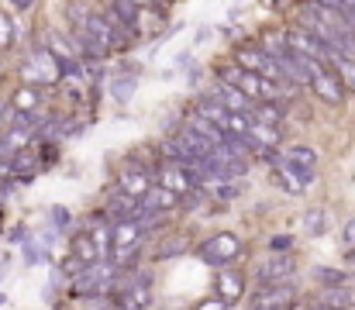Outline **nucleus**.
I'll list each match as a JSON object with an SVG mask.
<instances>
[{"instance_id": "22", "label": "nucleus", "mask_w": 355, "mask_h": 310, "mask_svg": "<svg viewBox=\"0 0 355 310\" xmlns=\"http://www.w3.org/2000/svg\"><path fill=\"white\" fill-rule=\"evenodd\" d=\"M304 231H307V238L324 234V231H328V210H324V207L307 210V214H304Z\"/></svg>"}, {"instance_id": "28", "label": "nucleus", "mask_w": 355, "mask_h": 310, "mask_svg": "<svg viewBox=\"0 0 355 310\" xmlns=\"http://www.w3.org/2000/svg\"><path fill=\"white\" fill-rule=\"evenodd\" d=\"M49 217H52V227H55V231H69V224H73L69 207H52V210H49Z\"/></svg>"}, {"instance_id": "33", "label": "nucleus", "mask_w": 355, "mask_h": 310, "mask_svg": "<svg viewBox=\"0 0 355 310\" xmlns=\"http://www.w3.org/2000/svg\"><path fill=\"white\" fill-rule=\"evenodd\" d=\"M135 3L138 7H148V10H159V14L166 10V0H135Z\"/></svg>"}, {"instance_id": "17", "label": "nucleus", "mask_w": 355, "mask_h": 310, "mask_svg": "<svg viewBox=\"0 0 355 310\" xmlns=\"http://www.w3.org/2000/svg\"><path fill=\"white\" fill-rule=\"evenodd\" d=\"M38 169H42V159H38L31 148H21V152L10 155V173H14L17 180H31Z\"/></svg>"}, {"instance_id": "2", "label": "nucleus", "mask_w": 355, "mask_h": 310, "mask_svg": "<svg viewBox=\"0 0 355 310\" xmlns=\"http://www.w3.org/2000/svg\"><path fill=\"white\" fill-rule=\"evenodd\" d=\"M304 66H307V87L314 90V97L321 103H331V107H338V103L345 101V87H342V80L335 76V69L328 66V62H321V59H307L304 55Z\"/></svg>"}, {"instance_id": "5", "label": "nucleus", "mask_w": 355, "mask_h": 310, "mask_svg": "<svg viewBox=\"0 0 355 310\" xmlns=\"http://www.w3.org/2000/svg\"><path fill=\"white\" fill-rule=\"evenodd\" d=\"M286 45L297 52V55H307V59H321V62H331V52L335 49H328L307 24H293V28H286Z\"/></svg>"}, {"instance_id": "35", "label": "nucleus", "mask_w": 355, "mask_h": 310, "mask_svg": "<svg viewBox=\"0 0 355 310\" xmlns=\"http://www.w3.org/2000/svg\"><path fill=\"white\" fill-rule=\"evenodd\" d=\"M10 7H14V10H31L35 0H10Z\"/></svg>"}, {"instance_id": "4", "label": "nucleus", "mask_w": 355, "mask_h": 310, "mask_svg": "<svg viewBox=\"0 0 355 310\" xmlns=\"http://www.w3.org/2000/svg\"><path fill=\"white\" fill-rule=\"evenodd\" d=\"M241 238L232 234V231H221V234H214V238H207V241H200L197 245V255L204 259V262H211V266H232L241 259Z\"/></svg>"}, {"instance_id": "18", "label": "nucleus", "mask_w": 355, "mask_h": 310, "mask_svg": "<svg viewBox=\"0 0 355 310\" xmlns=\"http://www.w3.org/2000/svg\"><path fill=\"white\" fill-rule=\"evenodd\" d=\"M328 66H331V69H335V76L342 80L345 94H355V59L342 55V52H331V62H328Z\"/></svg>"}, {"instance_id": "26", "label": "nucleus", "mask_w": 355, "mask_h": 310, "mask_svg": "<svg viewBox=\"0 0 355 310\" xmlns=\"http://www.w3.org/2000/svg\"><path fill=\"white\" fill-rule=\"evenodd\" d=\"M45 248H49V245H45L42 238H35V234L21 241V255H24V262H28V266H38V262L45 259Z\"/></svg>"}, {"instance_id": "15", "label": "nucleus", "mask_w": 355, "mask_h": 310, "mask_svg": "<svg viewBox=\"0 0 355 310\" xmlns=\"http://www.w3.org/2000/svg\"><path fill=\"white\" fill-rule=\"evenodd\" d=\"M10 107L14 110H42L45 107V87H35V83H17L14 97H10Z\"/></svg>"}, {"instance_id": "32", "label": "nucleus", "mask_w": 355, "mask_h": 310, "mask_svg": "<svg viewBox=\"0 0 355 310\" xmlns=\"http://www.w3.org/2000/svg\"><path fill=\"white\" fill-rule=\"evenodd\" d=\"M342 241H345V252H352L355 248V217L345 221V227H342Z\"/></svg>"}, {"instance_id": "1", "label": "nucleus", "mask_w": 355, "mask_h": 310, "mask_svg": "<svg viewBox=\"0 0 355 310\" xmlns=\"http://www.w3.org/2000/svg\"><path fill=\"white\" fill-rule=\"evenodd\" d=\"M21 80L35 83V87H55V83H62V69H59L55 55L45 45H38L21 59Z\"/></svg>"}, {"instance_id": "10", "label": "nucleus", "mask_w": 355, "mask_h": 310, "mask_svg": "<svg viewBox=\"0 0 355 310\" xmlns=\"http://www.w3.org/2000/svg\"><path fill=\"white\" fill-rule=\"evenodd\" d=\"M204 94H211V97H214L218 103H225L228 110H235V114H245V117H248V114H252V107H255V101H252V97H245V94H241L238 87L225 83V80H214V83H211V87L204 90Z\"/></svg>"}, {"instance_id": "34", "label": "nucleus", "mask_w": 355, "mask_h": 310, "mask_svg": "<svg viewBox=\"0 0 355 310\" xmlns=\"http://www.w3.org/2000/svg\"><path fill=\"white\" fill-rule=\"evenodd\" d=\"M10 114H14V107H10V103H3V101H0V131L7 128V121H10Z\"/></svg>"}, {"instance_id": "11", "label": "nucleus", "mask_w": 355, "mask_h": 310, "mask_svg": "<svg viewBox=\"0 0 355 310\" xmlns=\"http://www.w3.org/2000/svg\"><path fill=\"white\" fill-rule=\"evenodd\" d=\"M245 286H248L245 273H238V269H232V266H221L218 276H214V290H218L225 300H232V304H238V300L245 297Z\"/></svg>"}, {"instance_id": "27", "label": "nucleus", "mask_w": 355, "mask_h": 310, "mask_svg": "<svg viewBox=\"0 0 355 310\" xmlns=\"http://www.w3.org/2000/svg\"><path fill=\"white\" fill-rule=\"evenodd\" d=\"M17 42V24L10 21V14L0 10V49H10Z\"/></svg>"}, {"instance_id": "23", "label": "nucleus", "mask_w": 355, "mask_h": 310, "mask_svg": "<svg viewBox=\"0 0 355 310\" xmlns=\"http://www.w3.org/2000/svg\"><path fill=\"white\" fill-rule=\"evenodd\" d=\"M135 83H138V73L114 76V83H111V97H114L118 103H128L131 101V94H135Z\"/></svg>"}, {"instance_id": "21", "label": "nucleus", "mask_w": 355, "mask_h": 310, "mask_svg": "<svg viewBox=\"0 0 355 310\" xmlns=\"http://www.w3.org/2000/svg\"><path fill=\"white\" fill-rule=\"evenodd\" d=\"M211 197H218V200H225V204H232L241 197V183L238 180H214L211 187H204Z\"/></svg>"}, {"instance_id": "9", "label": "nucleus", "mask_w": 355, "mask_h": 310, "mask_svg": "<svg viewBox=\"0 0 355 310\" xmlns=\"http://www.w3.org/2000/svg\"><path fill=\"white\" fill-rule=\"evenodd\" d=\"M272 180H276V187H279L283 193H290V197H304V190H307V180L300 176V169H297L286 155H279V159L272 162Z\"/></svg>"}, {"instance_id": "36", "label": "nucleus", "mask_w": 355, "mask_h": 310, "mask_svg": "<svg viewBox=\"0 0 355 310\" xmlns=\"http://www.w3.org/2000/svg\"><path fill=\"white\" fill-rule=\"evenodd\" d=\"M304 310H338V307H331V304H324V300H314V304H307Z\"/></svg>"}, {"instance_id": "29", "label": "nucleus", "mask_w": 355, "mask_h": 310, "mask_svg": "<svg viewBox=\"0 0 355 310\" xmlns=\"http://www.w3.org/2000/svg\"><path fill=\"white\" fill-rule=\"evenodd\" d=\"M83 269H87V262H83V259H76L73 252H69V259H62V262H59V273H62V276H69V279H76Z\"/></svg>"}, {"instance_id": "7", "label": "nucleus", "mask_w": 355, "mask_h": 310, "mask_svg": "<svg viewBox=\"0 0 355 310\" xmlns=\"http://www.w3.org/2000/svg\"><path fill=\"white\" fill-rule=\"evenodd\" d=\"M152 180L159 183V187H166V190H173V193H190L197 183H193V176L187 173V166H180V162H173V159H159L155 162V169H152Z\"/></svg>"}, {"instance_id": "20", "label": "nucleus", "mask_w": 355, "mask_h": 310, "mask_svg": "<svg viewBox=\"0 0 355 310\" xmlns=\"http://www.w3.org/2000/svg\"><path fill=\"white\" fill-rule=\"evenodd\" d=\"M318 300H324V304H331L338 310H349L355 304V290L352 286H331V290H321Z\"/></svg>"}, {"instance_id": "6", "label": "nucleus", "mask_w": 355, "mask_h": 310, "mask_svg": "<svg viewBox=\"0 0 355 310\" xmlns=\"http://www.w3.org/2000/svg\"><path fill=\"white\" fill-rule=\"evenodd\" d=\"M297 307V286L283 283V286H255L252 290V304L248 310H293Z\"/></svg>"}, {"instance_id": "24", "label": "nucleus", "mask_w": 355, "mask_h": 310, "mask_svg": "<svg viewBox=\"0 0 355 310\" xmlns=\"http://www.w3.org/2000/svg\"><path fill=\"white\" fill-rule=\"evenodd\" d=\"M314 276H318L321 290H331V286H349V273H342V269H331V266H321V269H314Z\"/></svg>"}, {"instance_id": "38", "label": "nucleus", "mask_w": 355, "mask_h": 310, "mask_svg": "<svg viewBox=\"0 0 355 310\" xmlns=\"http://www.w3.org/2000/svg\"><path fill=\"white\" fill-rule=\"evenodd\" d=\"M0 83H3V62H0Z\"/></svg>"}, {"instance_id": "37", "label": "nucleus", "mask_w": 355, "mask_h": 310, "mask_svg": "<svg viewBox=\"0 0 355 310\" xmlns=\"http://www.w3.org/2000/svg\"><path fill=\"white\" fill-rule=\"evenodd\" d=\"M3 304H7V297H3V293H0V307H3Z\"/></svg>"}, {"instance_id": "14", "label": "nucleus", "mask_w": 355, "mask_h": 310, "mask_svg": "<svg viewBox=\"0 0 355 310\" xmlns=\"http://www.w3.org/2000/svg\"><path fill=\"white\" fill-rule=\"evenodd\" d=\"M286 159L300 169V176H304L307 187H311L314 176H318V152H314L311 145H290V148H286Z\"/></svg>"}, {"instance_id": "16", "label": "nucleus", "mask_w": 355, "mask_h": 310, "mask_svg": "<svg viewBox=\"0 0 355 310\" xmlns=\"http://www.w3.org/2000/svg\"><path fill=\"white\" fill-rule=\"evenodd\" d=\"M69 252H73L76 259H83L87 266H97V262H104V255H101V248L94 245V238L87 234V227H80V231L73 234V241H69Z\"/></svg>"}, {"instance_id": "13", "label": "nucleus", "mask_w": 355, "mask_h": 310, "mask_svg": "<svg viewBox=\"0 0 355 310\" xmlns=\"http://www.w3.org/2000/svg\"><path fill=\"white\" fill-rule=\"evenodd\" d=\"M138 207H141V200H138L135 193L121 190L118 183H114V190L107 193V204H104V210H107L114 221H121V217H135V214H138Z\"/></svg>"}, {"instance_id": "3", "label": "nucleus", "mask_w": 355, "mask_h": 310, "mask_svg": "<svg viewBox=\"0 0 355 310\" xmlns=\"http://www.w3.org/2000/svg\"><path fill=\"white\" fill-rule=\"evenodd\" d=\"M293 273H297L293 252H269L255 266L252 279H255V286H283V283H293Z\"/></svg>"}, {"instance_id": "8", "label": "nucleus", "mask_w": 355, "mask_h": 310, "mask_svg": "<svg viewBox=\"0 0 355 310\" xmlns=\"http://www.w3.org/2000/svg\"><path fill=\"white\" fill-rule=\"evenodd\" d=\"M152 183H155V180H152V169H148L145 162H124L118 169V187L128 190V193H135L138 200L152 190Z\"/></svg>"}, {"instance_id": "30", "label": "nucleus", "mask_w": 355, "mask_h": 310, "mask_svg": "<svg viewBox=\"0 0 355 310\" xmlns=\"http://www.w3.org/2000/svg\"><path fill=\"white\" fill-rule=\"evenodd\" d=\"M232 307H235L232 300H225L221 293H214V297H204V300H200L193 310H232Z\"/></svg>"}, {"instance_id": "31", "label": "nucleus", "mask_w": 355, "mask_h": 310, "mask_svg": "<svg viewBox=\"0 0 355 310\" xmlns=\"http://www.w3.org/2000/svg\"><path fill=\"white\" fill-rule=\"evenodd\" d=\"M269 252H293V234H272Z\"/></svg>"}, {"instance_id": "39", "label": "nucleus", "mask_w": 355, "mask_h": 310, "mask_svg": "<svg viewBox=\"0 0 355 310\" xmlns=\"http://www.w3.org/2000/svg\"><path fill=\"white\" fill-rule=\"evenodd\" d=\"M166 3H173V0H166Z\"/></svg>"}, {"instance_id": "19", "label": "nucleus", "mask_w": 355, "mask_h": 310, "mask_svg": "<svg viewBox=\"0 0 355 310\" xmlns=\"http://www.w3.org/2000/svg\"><path fill=\"white\" fill-rule=\"evenodd\" d=\"M248 117L259 121V124H272V128H279L283 117H286V103H255Z\"/></svg>"}, {"instance_id": "25", "label": "nucleus", "mask_w": 355, "mask_h": 310, "mask_svg": "<svg viewBox=\"0 0 355 310\" xmlns=\"http://www.w3.org/2000/svg\"><path fill=\"white\" fill-rule=\"evenodd\" d=\"M187 245H190V238H187V234H173V238H166V241L159 245L155 259H176V255H183V252H187Z\"/></svg>"}, {"instance_id": "12", "label": "nucleus", "mask_w": 355, "mask_h": 310, "mask_svg": "<svg viewBox=\"0 0 355 310\" xmlns=\"http://www.w3.org/2000/svg\"><path fill=\"white\" fill-rule=\"evenodd\" d=\"M180 200H183L180 193H173V190L152 183V190L141 197V207H138V210H145V214H166V217H169V210H176Z\"/></svg>"}]
</instances>
